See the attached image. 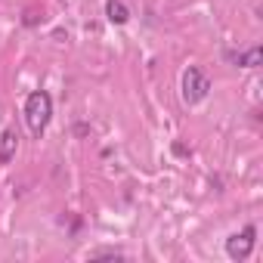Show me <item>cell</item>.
<instances>
[{
  "instance_id": "obj_1",
  "label": "cell",
  "mask_w": 263,
  "mask_h": 263,
  "mask_svg": "<svg viewBox=\"0 0 263 263\" xmlns=\"http://www.w3.org/2000/svg\"><path fill=\"white\" fill-rule=\"evenodd\" d=\"M53 118V99L47 90H34L28 99H25V124L34 137H44V130Z\"/></svg>"
},
{
  "instance_id": "obj_2",
  "label": "cell",
  "mask_w": 263,
  "mask_h": 263,
  "mask_svg": "<svg viewBox=\"0 0 263 263\" xmlns=\"http://www.w3.org/2000/svg\"><path fill=\"white\" fill-rule=\"evenodd\" d=\"M183 102L186 105H198V102H204L208 99V93H211V81H208V74L198 68V65H189L186 71H183Z\"/></svg>"
},
{
  "instance_id": "obj_3",
  "label": "cell",
  "mask_w": 263,
  "mask_h": 263,
  "mask_svg": "<svg viewBox=\"0 0 263 263\" xmlns=\"http://www.w3.org/2000/svg\"><path fill=\"white\" fill-rule=\"evenodd\" d=\"M254 241H257V226H245L241 232L226 238V257L229 260H248L254 251Z\"/></svg>"
},
{
  "instance_id": "obj_4",
  "label": "cell",
  "mask_w": 263,
  "mask_h": 263,
  "mask_svg": "<svg viewBox=\"0 0 263 263\" xmlns=\"http://www.w3.org/2000/svg\"><path fill=\"white\" fill-rule=\"evenodd\" d=\"M16 149H19V134L13 127H7L4 134H0V164H10L16 158Z\"/></svg>"
},
{
  "instance_id": "obj_5",
  "label": "cell",
  "mask_w": 263,
  "mask_h": 263,
  "mask_svg": "<svg viewBox=\"0 0 263 263\" xmlns=\"http://www.w3.org/2000/svg\"><path fill=\"white\" fill-rule=\"evenodd\" d=\"M105 19H108L111 25H124V22L130 19V10L121 4V0H108V4H105Z\"/></svg>"
},
{
  "instance_id": "obj_6",
  "label": "cell",
  "mask_w": 263,
  "mask_h": 263,
  "mask_svg": "<svg viewBox=\"0 0 263 263\" xmlns=\"http://www.w3.org/2000/svg\"><path fill=\"white\" fill-rule=\"evenodd\" d=\"M232 59H235L241 68H257L260 59H263V50H260V47H251L248 53H238V56H232Z\"/></svg>"
},
{
  "instance_id": "obj_7",
  "label": "cell",
  "mask_w": 263,
  "mask_h": 263,
  "mask_svg": "<svg viewBox=\"0 0 263 263\" xmlns=\"http://www.w3.org/2000/svg\"><path fill=\"white\" fill-rule=\"evenodd\" d=\"M102 257L121 260V257H124V251H118V248H99V251H90V260H102Z\"/></svg>"
}]
</instances>
